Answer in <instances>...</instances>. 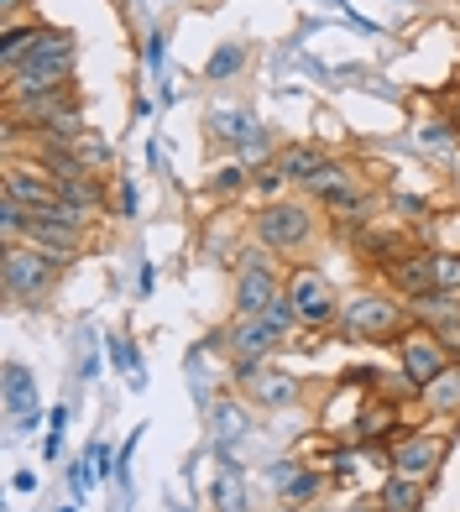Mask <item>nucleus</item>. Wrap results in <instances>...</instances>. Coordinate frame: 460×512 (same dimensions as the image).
Segmentation results:
<instances>
[{
    "label": "nucleus",
    "mask_w": 460,
    "mask_h": 512,
    "mask_svg": "<svg viewBox=\"0 0 460 512\" xmlns=\"http://www.w3.org/2000/svg\"><path fill=\"white\" fill-rule=\"evenodd\" d=\"M246 392H251L257 403H267V408H283V403L298 398V382H293V377H267V371H262L257 382H246Z\"/></svg>",
    "instance_id": "4be33fe9"
},
{
    "label": "nucleus",
    "mask_w": 460,
    "mask_h": 512,
    "mask_svg": "<svg viewBox=\"0 0 460 512\" xmlns=\"http://www.w3.org/2000/svg\"><path fill=\"white\" fill-rule=\"evenodd\" d=\"M382 512H419L424 507V481H408V476H393L382 486Z\"/></svg>",
    "instance_id": "6ab92c4d"
},
{
    "label": "nucleus",
    "mask_w": 460,
    "mask_h": 512,
    "mask_svg": "<svg viewBox=\"0 0 460 512\" xmlns=\"http://www.w3.org/2000/svg\"><path fill=\"white\" fill-rule=\"evenodd\" d=\"M11 486H16V492H32L37 476H32V471H16V481H11Z\"/></svg>",
    "instance_id": "c9c22d12"
},
{
    "label": "nucleus",
    "mask_w": 460,
    "mask_h": 512,
    "mask_svg": "<svg viewBox=\"0 0 460 512\" xmlns=\"http://www.w3.org/2000/svg\"><path fill=\"white\" fill-rule=\"evenodd\" d=\"M74 63H79L74 37L58 32V27H42L37 42H32V53L21 58V68L6 74L11 79V100L42 95V89H68V84H74Z\"/></svg>",
    "instance_id": "f257e3e1"
},
{
    "label": "nucleus",
    "mask_w": 460,
    "mask_h": 512,
    "mask_svg": "<svg viewBox=\"0 0 460 512\" xmlns=\"http://www.w3.org/2000/svg\"><path fill=\"white\" fill-rule=\"evenodd\" d=\"M210 131L220 136V142H230V147H241V142H251L262 126L251 121L246 110H210Z\"/></svg>",
    "instance_id": "a211bd4d"
},
{
    "label": "nucleus",
    "mask_w": 460,
    "mask_h": 512,
    "mask_svg": "<svg viewBox=\"0 0 460 512\" xmlns=\"http://www.w3.org/2000/svg\"><path fill=\"white\" fill-rule=\"evenodd\" d=\"M241 183H246V168H220V173H215V189H220V194L241 189Z\"/></svg>",
    "instance_id": "7c9ffc66"
},
{
    "label": "nucleus",
    "mask_w": 460,
    "mask_h": 512,
    "mask_svg": "<svg viewBox=\"0 0 460 512\" xmlns=\"http://www.w3.org/2000/svg\"><path fill=\"white\" fill-rule=\"evenodd\" d=\"M319 486H325V471H304V465H298V476L283 486V492H288V502H309Z\"/></svg>",
    "instance_id": "bb28decb"
},
{
    "label": "nucleus",
    "mask_w": 460,
    "mask_h": 512,
    "mask_svg": "<svg viewBox=\"0 0 460 512\" xmlns=\"http://www.w3.org/2000/svg\"><path fill=\"white\" fill-rule=\"evenodd\" d=\"M283 512H304V507H298V502H288V507H283Z\"/></svg>",
    "instance_id": "58836bf2"
},
{
    "label": "nucleus",
    "mask_w": 460,
    "mask_h": 512,
    "mask_svg": "<svg viewBox=\"0 0 460 512\" xmlns=\"http://www.w3.org/2000/svg\"><path fill=\"white\" fill-rule=\"evenodd\" d=\"M89 471H95V476L110 471V450H105V445H89Z\"/></svg>",
    "instance_id": "473e14b6"
},
{
    "label": "nucleus",
    "mask_w": 460,
    "mask_h": 512,
    "mask_svg": "<svg viewBox=\"0 0 460 512\" xmlns=\"http://www.w3.org/2000/svg\"><path fill=\"white\" fill-rule=\"evenodd\" d=\"M398 361H403L408 382L419 387V398H424V387L450 366V351H445L440 340H434V330L424 324V330H403V335H398Z\"/></svg>",
    "instance_id": "0eeeda50"
},
{
    "label": "nucleus",
    "mask_w": 460,
    "mask_h": 512,
    "mask_svg": "<svg viewBox=\"0 0 460 512\" xmlns=\"http://www.w3.org/2000/svg\"><path fill=\"white\" fill-rule=\"evenodd\" d=\"M6 194H11L16 204H27L32 215H48V209L58 204V183H53V178H42L37 168H27V162H11Z\"/></svg>",
    "instance_id": "9d476101"
},
{
    "label": "nucleus",
    "mask_w": 460,
    "mask_h": 512,
    "mask_svg": "<svg viewBox=\"0 0 460 512\" xmlns=\"http://www.w3.org/2000/svg\"><path fill=\"white\" fill-rule=\"evenodd\" d=\"M16 6H21V0H0V11H6V16H16Z\"/></svg>",
    "instance_id": "e433bc0d"
},
{
    "label": "nucleus",
    "mask_w": 460,
    "mask_h": 512,
    "mask_svg": "<svg viewBox=\"0 0 460 512\" xmlns=\"http://www.w3.org/2000/svg\"><path fill=\"white\" fill-rule=\"evenodd\" d=\"M455 126H460V100H455Z\"/></svg>",
    "instance_id": "ea45409f"
},
{
    "label": "nucleus",
    "mask_w": 460,
    "mask_h": 512,
    "mask_svg": "<svg viewBox=\"0 0 460 512\" xmlns=\"http://www.w3.org/2000/svg\"><path fill=\"white\" fill-rule=\"evenodd\" d=\"M6 408H11V424L16 418H27V413H42L37 408V382H32V371L27 366H6Z\"/></svg>",
    "instance_id": "f3484780"
},
{
    "label": "nucleus",
    "mask_w": 460,
    "mask_h": 512,
    "mask_svg": "<svg viewBox=\"0 0 460 512\" xmlns=\"http://www.w3.org/2000/svg\"><path fill=\"white\" fill-rule=\"evenodd\" d=\"M147 63H152V68H163V37H152V48H147Z\"/></svg>",
    "instance_id": "f704fd0d"
},
{
    "label": "nucleus",
    "mask_w": 460,
    "mask_h": 512,
    "mask_svg": "<svg viewBox=\"0 0 460 512\" xmlns=\"http://www.w3.org/2000/svg\"><path fill=\"white\" fill-rule=\"evenodd\" d=\"M246 429H251V418L236 403H215V439H220V450L230 445V439H241Z\"/></svg>",
    "instance_id": "5701e85b"
},
{
    "label": "nucleus",
    "mask_w": 460,
    "mask_h": 512,
    "mask_svg": "<svg viewBox=\"0 0 460 512\" xmlns=\"http://www.w3.org/2000/svg\"><path fill=\"white\" fill-rule=\"evenodd\" d=\"M37 32H42V21H27V27H6V48H0V68H6V74H16L21 68V58L32 53V42H37Z\"/></svg>",
    "instance_id": "aec40b11"
},
{
    "label": "nucleus",
    "mask_w": 460,
    "mask_h": 512,
    "mask_svg": "<svg viewBox=\"0 0 460 512\" xmlns=\"http://www.w3.org/2000/svg\"><path fill=\"white\" fill-rule=\"evenodd\" d=\"M58 199L74 204V209H84V215H100V209H105V183H100L95 168H89V173H79V178H63V183H58Z\"/></svg>",
    "instance_id": "2eb2a0df"
},
{
    "label": "nucleus",
    "mask_w": 460,
    "mask_h": 512,
    "mask_svg": "<svg viewBox=\"0 0 460 512\" xmlns=\"http://www.w3.org/2000/svg\"><path fill=\"white\" fill-rule=\"evenodd\" d=\"M257 241L272 256H298L314 241V209L304 199H278V204H262L257 215Z\"/></svg>",
    "instance_id": "7ed1b4c3"
},
{
    "label": "nucleus",
    "mask_w": 460,
    "mask_h": 512,
    "mask_svg": "<svg viewBox=\"0 0 460 512\" xmlns=\"http://www.w3.org/2000/svg\"><path fill=\"white\" fill-rule=\"evenodd\" d=\"M110 361H115V366H126L131 377L142 382V361H136V345H131L126 335H115V340H110Z\"/></svg>",
    "instance_id": "cd10ccee"
},
{
    "label": "nucleus",
    "mask_w": 460,
    "mask_h": 512,
    "mask_svg": "<svg viewBox=\"0 0 460 512\" xmlns=\"http://www.w3.org/2000/svg\"><path fill=\"white\" fill-rule=\"evenodd\" d=\"M440 460H445V439L440 434H398V445H393V476L434 481V476H440Z\"/></svg>",
    "instance_id": "6e6552de"
},
{
    "label": "nucleus",
    "mask_w": 460,
    "mask_h": 512,
    "mask_svg": "<svg viewBox=\"0 0 460 512\" xmlns=\"http://www.w3.org/2000/svg\"><path fill=\"white\" fill-rule=\"evenodd\" d=\"M241 68H246V48L230 42V48H220L210 63H204V79H230V74H241Z\"/></svg>",
    "instance_id": "b1692460"
},
{
    "label": "nucleus",
    "mask_w": 460,
    "mask_h": 512,
    "mask_svg": "<svg viewBox=\"0 0 460 512\" xmlns=\"http://www.w3.org/2000/svg\"><path fill=\"white\" fill-rule=\"evenodd\" d=\"M335 324H340L345 340H387V335H403L408 330L398 298H387V293H356V298H345Z\"/></svg>",
    "instance_id": "20e7f679"
},
{
    "label": "nucleus",
    "mask_w": 460,
    "mask_h": 512,
    "mask_svg": "<svg viewBox=\"0 0 460 512\" xmlns=\"http://www.w3.org/2000/svg\"><path fill=\"white\" fill-rule=\"evenodd\" d=\"M58 272H63V267L53 262V256L37 251V246H27V241L6 246V256H0V288H6L11 304H42V298L53 293Z\"/></svg>",
    "instance_id": "f03ea898"
},
{
    "label": "nucleus",
    "mask_w": 460,
    "mask_h": 512,
    "mask_svg": "<svg viewBox=\"0 0 460 512\" xmlns=\"http://www.w3.org/2000/svg\"><path fill=\"white\" fill-rule=\"evenodd\" d=\"M424 142L429 147H455V131L450 126H424Z\"/></svg>",
    "instance_id": "2f4dec72"
},
{
    "label": "nucleus",
    "mask_w": 460,
    "mask_h": 512,
    "mask_svg": "<svg viewBox=\"0 0 460 512\" xmlns=\"http://www.w3.org/2000/svg\"><path fill=\"white\" fill-rule=\"evenodd\" d=\"M272 162H278V173H283L288 183H309L330 157H325V147H314V142H293V147H283Z\"/></svg>",
    "instance_id": "4468645a"
},
{
    "label": "nucleus",
    "mask_w": 460,
    "mask_h": 512,
    "mask_svg": "<svg viewBox=\"0 0 460 512\" xmlns=\"http://www.w3.org/2000/svg\"><path fill=\"white\" fill-rule=\"evenodd\" d=\"M429 330H434V340H440L450 356H460V314H450V319H440V324H429Z\"/></svg>",
    "instance_id": "c85d7f7f"
},
{
    "label": "nucleus",
    "mask_w": 460,
    "mask_h": 512,
    "mask_svg": "<svg viewBox=\"0 0 460 512\" xmlns=\"http://www.w3.org/2000/svg\"><path fill=\"white\" fill-rule=\"evenodd\" d=\"M356 512H382V502H361Z\"/></svg>",
    "instance_id": "4c0bfd02"
},
{
    "label": "nucleus",
    "mask_w": 460,
    "mask_h": 512,
    "mask_svg": "<svg viewBox=\"0 0 460 512\" xmlns=\"http://www.w3.org/2000/svg\"><path fill=\"white\" fill-rule=\"evenodd\" d=\"M393 209H398L403 220H424V215H429V204L413 199V194H393Z\"/></svg>",
    "instance_id": "c756f323"
},
{
    "label": "nucleus",
    "mask_w": 460,
    "mask_h": 512,
    "mask_svg": "<svg viewBox=\"0 0 460 512\" xmlns=\"http://www.w3.org/2000/svg\"><path fill=\"white\" fill-rule=\"evenodd\" d=\"M262 319H267V324H272V330H278L283 340L293 335V324H304V319H298V309H293V298H288V293H278V298H272V304L262 309Z\"/></svg>",
    "instance_id": "393cba45"
},
{
    "label": "nucleus",
    "mask_w": 460,
    "mask_h": 512,
    "mask_svg": "<svg viewBox=\"0 0 460 512\" xmlns=\"http://www.w3.org/2000/svg\"><path fill=\"white\" fill-rule=\"evenodd\" d=\"M283 293L293 298V309H298V319H304L309 330H325V324L340 319V298H335L330 272H319V267H293L288 283H283Z\"/></svg>",
    "instance_id": "39448f33"
},
{
    "label": "nucleus",
    "mask_w": 460,
    "mask_h": 512,
    "mask_svg": "<svg viewBox=\"0 0 460 512\" xmlns=\"http://www.w3.org/2000/svg\"><path fill=\"white\" fill-rule=\"evenodd\" d=\"M398 418H403V408L393 398H377V392H372V403H366L361 418L351 424V445H382V439H393Z\"/></svg>",
    "instance_id": "9b49d317"
},
{
    "label": "nucleus",
    "mask_w": 460,
    "mask_h": 512,
    "mask_svg": "<svg viewBox=\"0 0 460 512\" xmlns=\"http://www.w3.org/2000/svg\"><path fill=\"white\" fill-rule=\"evenodd\" d=\"M225 345L236 361H267V356L283 351V335L272 330L262 314H236V324L225 330Z\"/></svg>",
    "instance_id": "1a4fd4ad"
},
{
    "label": "nucleus",
    "mask_w": 460,
    "mask_h": 512,
    "mask_svg": "<svg viewBox=\"0 0 460 512\" xmlns=\"http://www.w3.org/2000/svg\"><path fill=\"white\" fill-rule=\"evenodd\" d=\"M63 424H68V408H53L48 413V434H63Z\"/></svg>",
    "instance_id": "72a5a7b5"
},
{
    "label": "nucleus",
    "mask_w": 460,
    "mask_h": 512,
    "mask_svg": "<svg viewBox=\"0 0 460 512\" xmlns=\"http://www.w3.org/2000/svg\"><path fill=\"white\" fill-rule=\"evenodd\" d=\"M434 288L460 293V251H434Z\"/></svg>",
    "instance_id": "a878e982"
},
{
    "label": "nucleus",
    "mask_w": 460,
    "mask_h": 512,
    "mask_svg": "<svg viewBox=\"0 0 460 512\" xmlns=\"http://www.w3.org/2000/svg\"><path fill=\"white\" fill-rule=\"evenodd\" d=\"M387 277H393V288H398L403 298L434 293V251H408V256H398V262L387 267Z\"/></svg>",
    "instance_id": "f8f14e48"
},
{
    "label": "nucleus",
    "mask_w": 460,
    "mask_h": 512,
    "mask_svg": "<svg viewBox=\"0 0 460 512\" xmlns=\"http://www.w3.org/2000/svg\"><path fill=\"white\" fill-rule=\"evenodd\" d=\"M424 403H429L434 413H455V408H460V366H445L440 377L424 387Z\"/></svg>",
    "instance_id": "412c9836"
},
{
    "label": "nucleus",
    "mask_w": 460,
    "mask_h": 512,
    "mask_svg": "<svg viewBox=\"0 0 460 512\" xmlns=\"http://www.w3.org/2000/svg\"><path fill=\"white\" fill-rule=\"evenodd\" d=\"M304 189L319 199V204H345V199H351V194H361L356 189V178H351V168H345V162H325V168H319L309 183H304Z\"/></svg>",
    "instance_id": "ddd939ff"
},
{
    "label": "nucleus",
    "mask_w": 460,
    "mask_h": 512,
    "mask_svg": "<svg viewBox=\"0 0 460 512\" xmlns=\"http://www.w3.org/2000/svg\"><path fill=\"white\" fill-rule=\"evenodd\" d=\"M283 293V277L278 267L267 262V246L262 251H241V277H236V314H262L272 298Z\"/></svg>",
    "instance_id": "423d86ee"
},
{
    "label": "nucleus",
    "mask_w": 460,
    "mask_h": 512,
    "mask_svg": "<svg viewBox=\"0 0 460 512\" xmlns=\"http://www.w3.org/2000/svg\"><path fill=\"white\" fill-rule=\"evenodd\" d=\"M210 502H215V512H251V492H246V476H241L236 460H225V471L215 481Z\"/></svg>",
    "instance_id": "dca6fc26"
}]
</instances>
